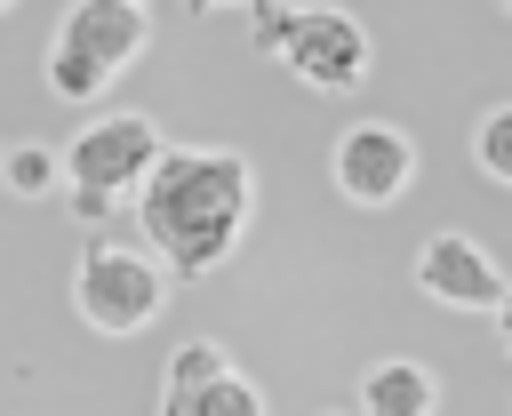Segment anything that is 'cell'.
<instances>
[{
	"label": "cell",
	"mask_w": 512,
	"mask_h": 416,
	"mask_svg": "<svg viewBox=\"0 0 512 416\" xmlns=\"http://www.w3.org/2000/svg\"><path fill=\"white\" fill-rule=\"evenodd\" d=\"M256 216V168L232 144H168L136 192V232L176 280H208Z\"/></svg>",
	"instance_id": "cell-1"
},
{
	"label": "cell",
	"mask_w": 512,
	"mask_h": 416,
	"mask_svg": "<svg viewBox=\"0 0 512 416\" xmlns=\"http://www.w3.org/2000/svg\"><path fill=\"white\" fill-rule=\"evenodd\" d=\"M152 16L136 0H72L48 40V96L56 104H96L128 64H144Z\"/></svg>",
	"instance_id": "cell-2"
},
{
	"label": "cell",
	"mask_w": 512,
	"mask_h": 416,
	"mask_svg": "<svg viewBox=\"0 0 512 416\" xmlns=\"http://www.w3.org/2000/svg\"><path fill=\"white\" fill-rule=\"evenodd\" d=\"M168 304V264L152 248H128V240H88L80 264H72V312L96 328V336H136L152 328Z\"/></svg>",
	"instance_id": "cell-3"
},
{
	"label": "cell",
	"mask_w": 512,
	"mask_h": 416,
	"mask_svg": "<svg viewBox=\"0 0 512 416\" xmlns=\"http://www.w3.org/2000/svg\"><path fill=\"white\" fill-rule=\"evenodd\" d=\"M160 160H168V136H160L152 112H104V120H88V128L72 136L64 184H88V192H104V200H136Z\"/></svg>",
	"instance_id": "cell-4"
},
{
	"label": "cell",
	"mask_w": 512,
	"mask_h": 416,
	"mask_svg": "<svg viewBox=\"0 0 512 416\" xmlns=\"http://www.w3.org/2000/svg\"><path fill=\"white\" fill-rule=\"evenodd\" d=\"M280 64H288L304 88H320V96H352V88H368L376 48H368V24H360L352 8L312 0V8H296L288 40H280Z\"/></svg>",
	"instance_id": "cell-5"
},
{
	"label": "cell",
	"mask_w": 512,
	"mask_h": 416,
	"mask_svg": "<svg viewBox=\"0 0 512 416\" xmlns=\"http://www.w3.org/2000/svg\"><path fill=\"white\" fill-rule=\"evenodd\" d=\"M328 176H336V192L352 208H392L416 184V144L392 120H352L336 136V152H328Z\"/></svg>",
	"instance_id": "cell-6"
},
{
	"label": "cell",
	"mask_w": 512,
	"mask_h": 416,
	"mask_svg": "<svg viewBox=\"0 0 512 416\" xmlns=\"http://www.w3.org/2000/svg\"><path fill=\"white\" fill-rule=\"evenodd\" d=\"M416 296L448 304V312H504L512 280L496 272V256L472 240V232H432L416 248Z\"/></svg>",
	"instance_id": "cell-7"
},
{
	"label": "cell",
	"mask_w": 512,
	"mask_h": 416,
	"mask_svg": "<svg viewBox=\"0 0 512 416\" xmlns=\"http://www.w3.org/2000/svg\"><path fill=\"white\" fill-rule=\"evenodd\" d=\"M440 376L424 360H368L360 368V416H432Z\"/></svg>",
	"instance_id": "cell-8"
},
{
	"label": "cell",
	"mask_w": 512,
	"mask_h": 416,
	"mask_svg": "<svg viewBox=\"0 0 512 416\" xmlns=\"http://www.w3.org/2000/svg\"><path fill=\"white\" fill-rule=\"evenodd\" d=\"M216 376H232V352H224L216 336L176 344V352H168V368H160V416H192V400H200Z\"/></svg>",
	"instance_id": "cell-9"
},
{
	"label": "cell",
	"mask_w": 512,
	"mask_h": 416,
	"mask_svg": "<svg viewBox=\"0 0 512 416\" xmlns=\"http://www.w3.org/2000/svg\"><path fill=\"white\" fill-rule=\"evenodd\" d=\"M0 184H8L16 200H40V192L64 184V160H56L48 144H8V152H0Z\"/></svg>",
	"instance_id": "cell-10"
},
{
	"label": "cell",
	"mask_w": 512,
	"mask_h": 416,
	"mask_svg": "<svg viewBox=\"0 0 512 416\" xmlns=\"http://www.w3.org/2000/svg\"><path fill=\"white\" fill-rule=\"evenodd\" d=\"M472 168L512 192V104H488V112L472 120Z\"/></svg>",
	"instance_id": "cell-11"
},
{
	"label": "cell",
	"mask_w": 512,
	"mask_h": 416,
	"mask_svg": "<svg viewBox=\"0 0 512 416\" xmlns=\"http://www.w3.org/2000/svg\"><path fill=\"white\" fill-rule=\"evenodd\" d=\"M192 416H264V392H256V384L232 368V376H216V384L192 400Z\"/></svg>",
	"instance_id": "cell-12"
},
{
	"label": "cell",
	"mask_w": 512,
	"mask_h": 416,
	"mask_svg": "<svg viewBox=\"0 0 512 416\" xmlns=\"http://www.w3.org/2000/svg\"><path fill=\"white\" fill-rule=\"evenodd\" d=\"M248 16H256V48H264V56H280V40H288V24H296V8H288V0H256Z\"/></svg>",
	"instance_id": "cell-13"
},
{
	"label": "cell",
	"mask_w": 512,
	"mask_h": 416,
	"mask_svg": "<svg viewBox=\"0 0 512 416\" xmlns=\"http://www.w3.org/2000/svg\"><path fill=\"white\" fill-rule=\"evenodd\" d=\"M64 208H72V224H88V232H96L120 200H104V192H88V184H64Z\"/></svg>",
	"instance_id": "cell-14"
},
{
	"label": "cell",
	"mask_w": 512,
	"mask_h": 416,
	"mask_svg": "<svg viewBox=\"0 0 512 416\" xmlns=\"http://www.w3.org/2000/svg\"><path fill=\"white\" fill-rule=\"evenodd\" d=\"M496 344H504V360H512V296H504V312H496Z\"/></svg>",
	"instance_id": "cell-15"
},
{
	"label": "cell",
	"mask_w": 512,
	"mask_h": 416,
	"mask_svg": "<svg viewBox=\"0 0 512 416\" xmlns=\"http://www.w3.org/2000/svg\"><path fill=\"white\" fill-rule=\"evenodd\" d=\"M216 8H256V0H192V16H216Z\"/></svg>",
	"instance_id": "cell-16"
},
{
	"label": "cell",
	"mask_w": 512,
	"mask_h": 416,
	"mask_svg": "<svg viewBox=\"0 0 512 416\" xmlns=\"http://www.w3.org/2000/svg\"><path fill=\"white\" fill-rule=\"evenodd\" d=\"M8 8H16V0H0V16H8Z\"/></svg>",
	"instance_id": "cell-17"
},
{
	"label": "cell",
	"mask_w": 512,
	"mask_h": 416,
	"mask_svg": "<svg viewBox=\"0 0 512 416\" xmlns=\"http://www.w3.org/2000/svg\"><path fill=\"white\" fill-rule=\"evenodd\" d=\"M136 8H144V0H136Z\"/></svg>",
	"instance_id": "cell-18"
},
{
	"label": "cell",
	"mask_w": 512,
	"mask_h": 416,
	"mask_svg": "<svg viewBox=\"0 0 512 416\" xmlns=\"http://www.w3.org/2000/svg\"><path fill=\"white\" fill-rule=\"evenodd\" d=\"M504 8H512V0H504Z\"/></svg>",
	"instance_id": "cell-19"
}]
</instances>
